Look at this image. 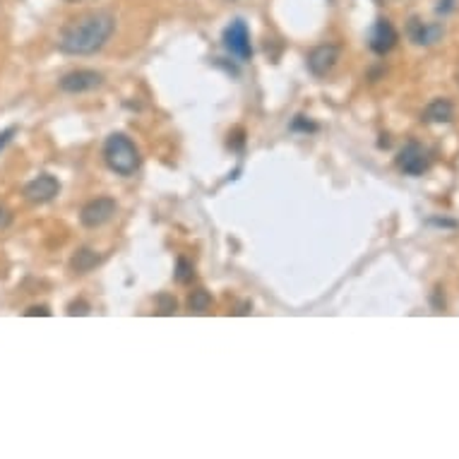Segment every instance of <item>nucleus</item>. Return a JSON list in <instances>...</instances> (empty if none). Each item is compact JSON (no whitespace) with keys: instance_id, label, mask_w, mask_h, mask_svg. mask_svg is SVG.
<instances>
[{"instance_id":"obj_1","label":"nucleus","mask_w":459,"mask_h":459,"mask_svg":"<svg viewBox=\"0 0 459 459\" xmlns=\"http://www.w3.org/2000/svg\"><path fill=\"white\" fill-rule=\"evenodd\" d=\"M113 29H116V20L111 12H87L63 27L58 48L68 55H92L106 46Z\"/></svg>"},{"instance_id":"obj_2","label":"nucleus","mask_w":459,"mask_h":459,"mask_svg":"<svg viewBox=\"0 0 459 459\" xmlns=\"http://www.w3.org/2000/svg\"><path fill=\"white\" fill-rule=\"evenodd\" d=\"M104 161L113 173L118 176H133L142 163L140 149L137 144L123 133L109 135V140L104 142Z\"/></svg>"},{"instance_id":"obj_3","label":"nucleus","mask_w":459,"mask_h":459,"mask_svg":"<svg viewBox=\"0 0 459 459\" xmlns=\"http://www.w3.org/2000/svg\"><path fill=\"white\" fill-rule=\"evenodd\" d=\"M222 41H224V48L229 51L234 58H238L241 63H248L253 58V43H250V31H248V24L243 20H234L229 27L224 29L222 34Z\"/></svg>"},{"instance_id":"obj_4","label":"nucleus","mask_w":459,"mask_h":459,"mask_svg":"<svg viewBox=\"0 0 459 459\" xmlns=\"http://www.w3.org/2000/svg\"><path fill=\"white\" fill-rule=\"evenodd\" d=\"M397 166H399V171L406 176H423L431 168L428 149L414 140L406 142L397 154Z\"/></svg>"},{"instance_id":"obj_5","label":"nucleus","mask_w":459,"mask_h":459,"mask_svg":"<svg viewBox=\"0 0 459 459\" xmlns=\"http://www.w3.org/2000/svg\"><path fill=\"white\" fill-rule=\"evenodd\" d=\"M118 205L113 198H97V200H90L80 212V222L82 226L87 229H99V226L109 224L113 215H116Z\"/></svg>"},{"instance_id":"obj_6","label":"nucleus","mask_w":459,"mask_h":459,"mask_svg":"<svg viewBox=\"0 0 459 459\" xmlns=\"http://www.w3.org/2000/svg\"><path fill=\"white\" fill-rule=\"evenodd\" d=\"M104 85V75L97 70H72L68 75H63L58 87L68 94H82V92H92L99 90Z\"/></svg>"},{"instance_id":"obj_7","label":"nucleus","mask_w":459,"mask_h":459,"mask_svg":"<svg viewBox=\"0 0 459 459\" xmlns=\"http://www.w3.org/2000/svg\"><path fill=\"white\" fill-rule=\"evenodd\" d=\"M58 193H60V183H58V178L51 176V173L36 176L34 180H29V183L24 185V198H27L29 202H34V205L51 202Z\"/></svg>"},{"instance_id":"obj_8","label":"nucleus","mask_w":459,"mask_h":459,"mask_svg":"<svg viewBox=\"0 0 459 459\" xmlns=\"http://www.w3.org/2000/svg\"><path fill=\"white\" fill-rule=\"evenodd\" d=\"M339 60V46L337 43H320V46L313 48L308 53V70H310L315 77H325L327 72H332V68L337 65Z\"/></svg>"},{"instance_id":"obj_9","label":"nucleus","mask_w":459,"mask_h":459,"mask_svg":"<svg viewBox=\"0 0 459 459\" xmlns=\"http://www.w3.org/2000/svg\"><path fill=\"white\" fill-rule=\"evenodd\" d=\"M397 41H399V34H397V29L392 27V22H389V20H378L373 24V29H370V34H368L370 51L378 53V55L389 53L394 46H397Z\"/></svg>"},{"instance_id":"obj_10","label":"nucleus","mask_w":459,"mask_h":459,"mask_svg":"<svg viewBox=\"0 0 459 459\" xmlns=\"http://www.w3.org/2000/svg\"><path fill=\"white\" fill-rule=\"evenodd\" d=\"M406 36L416 46H433L443 36V24H426L421 17H411L406 22Z\"/></svg>"},{"instance_id":"obj_11","label":"nucleus","mask_w":459,"mask_h":459,"mask_svg":"<svg viewBox=\"0 0 459 459\" xmlns=\"http://www.w3.org/2000/svg\"><path fill=\"white\" fill-rule=\"evenodd\" d=\"M452 118H455V106H452L450 99H433V102L426 106L423 116H421V121L426 123H450Z\"/></svg>"},{"instance_id":"obj_12","label":"nucleus","mask_w":459,"mask_h":459,"mask_svg":"<svg viewBox=\"0 0 459 459\" xmlns=\"http://www.w3.org/2000/svg\"><path fill=\"white\" fill-rule=\"evenodd\" d=\"M102 262V257H99L94 250H90V248H82V250H77V253L72 255V260H70V267L75 269L77 274H87V272H92L94 267Z\"/></svg>"},{"instance_id":"obj_13","label":"nucleus","mask_w":459,"mask_h":459,"mask_svg":"<svg viewBox=\"0 0 459 459\" xmlns=\"http://www.w3.org/2000/svg\"><path fill=\"white\" fill-rule=\"evenodd\" d=\"M210 306H212V296L205 291V288L193 291L190 298H188V308H190V313H198V315H202V313L210 310Z\"/></svg>"},{"instance_id":"obj_14","label":"nucleus","mask_w":459,"mask_h":459,"mask_svg":"<svg viewBox=\"0 0 459 459\" xmlns=\"http://www.w3.org/2000/svg\"><path fill=\"white\" fill-rule=\"evenodd\" d=\"M176 281L178 284H188V281H193V276H195V269L190 262L185 260V257H178V262H176Z\"/></svg>"},{"instance_id":"obj_15","label":"nucleus","mask_w":459,"mask_h":459,"mask_svg":"<svg viewBox=\"0 0 459 459\" xmlns=\"http://www.w3.org/2000/svg\"><path fill=\"white\" fill-rule=\"evenodd\" d=\"M156 303H159V313H161V315H173V313H176V301L171 296H166V293L156 296Z\"/></svg>"},{"instance_id":"obj_16","label":"nucleus","mask_w":459,"mask_h":459,"mask_svg":"<svg viewBox=\"0 0 459 459\" xmlns=\"http://www.w3.org/2000/svg\"><path fill=\"white\" fill-rule=\"evenodd\" d=\"M90 303L87 301H72L70 306H68V315H90Z\"/></svg>"},{"instance_id":"obj_17","label":"nucleus","mask_w":459,"mask_h":459,"mask_svg":"<svg viewBox=\"0 0 459 459\" xmlns=\"http://www.w3.org/2000/svg\"><path fill=\"white\" fill-rule=\"evenodd\" d=\"M12 224V212L5 205H0V231H5Z\"/></svg>"},{"instance_id":"obj_18","label":"nucleus","mask_w":459,"mask_h":459,"mask_svg":"<svg viewBox=\"0 0 459 459\" xmlns=\"http://www.w3.org/2000/svg\"><path fill=\"white\" fill-rule=\"evenodd\" d=\"M24 315L27 318H36V315H43V318H48L51 315V310H48L46 306H31L27 313H24Z\"/></svg>"},{"instance_id":"obj_19","label":"nucleus","mask_w":459,"mask_h":459,"mask_svg":"<svg viewBox=\"0 0 459 459\" xmlns=\"http://www.w3.org/2000/svg\"><path fill=\"white\" fill-rule=\"evenodd\" d=\"M15 133H17L15 128H8V130H3V133H0V149H3L5 144L12 140V135H15Z\"/></svg>"},{"instance_id":"obj_20","label":"nucleus","mask_w":459,"mask_h":459,"mask_svg":"<svg viewBox=\"0 0 459 459\" xmlns=\"http://www.w3.org/2000/svg\"><path fill=\"white\" fill-rule=\"evenodd\" d=\"M452 8H455V0H440L438 12H440V15H448Z\"/></svg>"},{"instance_id":"obj_21","label":"nucleus","mask_w":459,"mask_h":459,"mask_svg":"<svg viewBox=\"0 0 459 459\" xmlns=\"http://www.w3.org/2000/svg\"><path fill=\"white\" fill-rule=\"evenodd\" d=\"M431 224H440V226H457L455 222H448V219H431Z\"/></svg>"}]
</instances>
